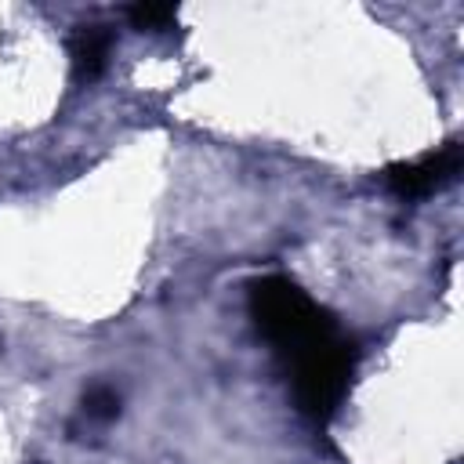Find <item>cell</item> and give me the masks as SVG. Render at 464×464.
<instances>
[{
  "instance_id": "2",
  "label": "cell",
  "mask_w": 464,
  "mask_h": 464,
  "mask_svg": "<svg viewBox=\"0 0 464 464\" xmlns=\"http://www.w3.org/2000/svg\"><path fill=\"white\" fill-rule=\"evenodd\" d=\"M290 366H294V399H297V406L308 417L326 420L341 406V399L352 384L355 344L344 334H334V337L312 344L308 352L294 355Z\"/></svg>"
},
{
  "instance_id": "4",
  "label": "cell",
  "mask_w": 464,
  "mask_h": 464,
  "mask_svg": "<svg viewBox=\"0 0 464 464\" xmlns=\"http://www.w3.org/2000/svg\"><path fill=\"white\" fill-rule=\"evenodd\" d=\"M109 33L105 25H80L69 40V58H72V76L76 80H94L102 76L109 62Z\"/></svg>"
},
{
  "instance_id": "1",
  "label": "cell",
  "mask_w": 464,
  "mask_h": 464,
  "mask_svg": "<svg viewBox=\"0 0 464 464\" xmlns=\"http://www.w3.org/2000/svg\"><path fill=\"white\" fill-rule=\"evenodd\" d=\"M246 304H250V315H254L257 330L286 359H294V355L308 352L312 344L341 334L337 319L323 304H315L286 276H261V279H254L250 290H246Z\"/></svg>"
},
{
  "instance_id": "3",
  "label": "cell",
  "mask_w": 464,
  "mask_h": 464,
  "mask_svg": "<svg viewBox=\"0 0 464 464\" xmlns=\"http://www.w3.org/2000/svg\"><path fill=\"white\" fill-rule=\"evenodd\" d=\"M460 145L450 141L442 145L439 152H428L420 160H410V163H395L384 170V181L388 188L399 196V199H420V196H431L435 188H442L457 170H460Z\"/></svg>"
},
{
  "instance_id": "6",
  "label": "cell",
  "mask_w": 464,
  "mask_h": 464,
  "mask_svg": "<svg viewBox=\"0 0 464 464\" xmlns=\"http://www.w3.org/2000/svg\"><path fill=\"white\" fill-rule=\"evenodd\" d=\"M83 413L91 420H112L120 413V392L109 384H94L83 392Z\"/></svg>"
},
{
  "instance_id": "5",
  "label": "cell",
  "mask_w": 464,
  "mask_h": 464,
  "mask_svg": "<svg viewBox=\"0 0 464 464\" xmlns=\"http://www.w3.org/2000/svg\"><path fill=\"white\" fill-rule=\"evenodd\" d=\"M127 18H130L134 29L160 33V29H167L178 18V7L174 4H134V7H127Z\"/></svg>"
}]
</instances>
